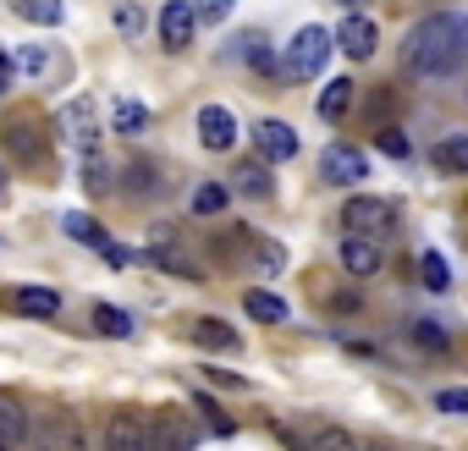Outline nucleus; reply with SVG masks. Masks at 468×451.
Here are the masks:
<instances>
[{
    "label": "nucleus",
    "instance_id": "nucleus-25",
    "mask_svg": "<svg viewBox=\"0 0 468 451\" xmlns=\"http://www.w3.org/2000/svg\"><path fill=\"white\" fill-rule=\"evenodd\" d=\"M238 193H249V198H271V171L265 165H238Z\"/></svg>",
    "mask_w": 468,
    "mask_h": 451
},
{
    "label": "nucleus",
    "instance_id": "nucleus-15",
    "mask_svg": "<svg viewBox=\"0 0 468 451\" xmlns=\"http://www.w3.org/2000/svg\"><path fill=\"white\" fill-rule=\"evenodd\" d=\"M198 138H204V149L226 154L231 143H238V116H231L226 105H204L198 110Z\"/></svg>",
    "mask_w": 468,
    "mask_h": 451
},
{
    "label": "nucleus",
    "instance_id": "nucleus-33",
    "mask_svg": "<svg viewBox=\"0 0 468 451\" xmlns=\"http://www.w3.org/2000/svg\"><path fill=\"white\" fill-rule=\"evenodd\" d=\"M314 451H369V446H358L347 429H320L314 435Z\"/></svg>",
    "mask_w": 468,
    "mask_h": 451
},
{
    "label": "nucleus",
    "instance_id": "nucleus-16",
    "mask_svg": "<svg viewBox=\"0 0 468 451\" xmlns=\"http://www.w3.org/2000/svg\"><path fill=\"white\" fill-rule=\"evenodd\" d=\"M61 127L72 132V143H78V154H83V160H94V154H100V132H94V105H89L83 94H78V100L67 105Z\"/></svg>",
    "mask_w": 468,
    "mask_h": 451
},
{
    "label": "nucleus",
    "instance_id": "nucleus-17",
    "mask_svg": "<svg viewBox=\"0 0 468 451\" xmlns=\"http://www.w3.org/2000/svg\"><path fill=\"white\" fill-rule=\"evenodd\" d=\"M231 56L249 61L254 72H282V61L271 56V39L265 34H238V39H231Z\"/></svg>",
    "mask_w": 468,
    "mask_h": 451
},
{
    "label": "nucleus",
    "instance_id": "nucleus-13",
    "mask_svg": "<svg viewBox=\"0 0 468 451\" xmlns=\"http://www.w3.org/2000/svg\"><path fill=\"white\" fill-rule=\"evenodd\" d=\"M254 149H260V160L265 165H282V160H292L298 154V132L287 127V121H254Z\"/></svg>",
    "mask_w": 468,
    "mask_h": 451
},
{
    "label": "nucleus",
    "instance_id": "nucleus-10",
    "mask_svg": "<svg viewBox=\"0 0 468 451\" xmlns=\"http://www.w3.org/2000/svg\"><path fill=\"white\" fill-rule=\"evenodd\" d=\"M320 176H325L331 187H353V182L369 176V160H364L353 143H331V149L320 154Z\"/></svg>",
    "mask_w": 468,
    "mask_h": 451
},
{
    "label": "nucleus",
    "instance_id": "nucleus-28",
    "mask_svg": "<svg viewBox=\"0 0 468 451\" xmlns=\"http://www.w3.org/2000/svg\"><path fill=\"white\" fill-rule=\"evenodd\" d=\"M408 336H413L424 352H446V347H452V336H446L435 320H413V325H408Z\"/></svg>",
    "mask_w": 468,
    "mask_h": 451
},
{
    "label": "nucleus",
    "instance_id": "nucleus-12",
    "mask_svg": "<svg viewBox=\"0 0 468 451\" xmlns=\"http://www.w3.org/2000/svg\"><path fill=\"white\" fill-rule=\"evenodd\" d=\"M28 435H34V424H28V402H23L17 391H0V451H23Z\"/></svg>",
    "mask_w": 468,
    "mask_h": 451
},
{
    "label": "nucleus",
    "instance_id": "nucleus-27",
    "mask_svg": "<svg viewBox=\"0 0 468 451\" xmlns=\"http://www.w3.org/2000/svg\"><path fill=\"white\" fill-rule=\"evenodd\" d=\"M375 149L391 154V160H408V154H413V138H408L402 127H375Z\"/></svg>",
    "mask_w": 468,
    "mask_h": 451
},
{
    "label": "nucleus",
    "instance_id": "nucleus-24",
    "mask_svg": "<svg viewBox=\"0 0 468 451\" xmlns=\"http://www.w3.org/2000/svg\"><path fill=\"white\" fill-rule=\"evenodd\" d=\"M23 23H39V28H56L61 23V0H12Z\"/></svg>",
    "mask_w": 468,
    "mask_h": 451
},
{
    "label": "nucleus",
    "instance_id": "nucleus-26",
    "mask_svg": "<svg viewBox=\"0 0 468 451\" xmlns=\"http://www.w3.org/2000/svg\"><path fill=\"white\" fill-rule=\"evenodd\" d=\"M61 226H67V237H78V243H94V248H105V243H111V237L100 232V220H94V215H67Z\"/></svg>",
    "mask_w": 468,
    "mask_h": 451
},
{
    "label": "nucleus",
    "instance_id": "nucleus-40",
    "mask_svg": "<svg viewBox=\"0 0 468 451\" xmlns=\"http://www.w3.org/2000/svg\"><path fill=\"white\" fill-rule=\"evenodd\" d=\"M116 23H122V34H138V28H144V17H138V6H122V12H116Z\"/></svg>",
    "mask_w": 468,
    "mask_h": 451
},
{
    "label": "nucleus",
    "instance_id": "nucleus-31",
    "mask_svg": "<svg viewBox=\"0 0 468 451\" xmlns=\"http://www.w3.org/2000/svg\"><path fill=\"white\" fill-rule=\"evenodd\" d=\"M391 110H397V94H391V89H369V105H364V116H369L375 127H391V121H386Z\"/></svg>",
    "mask_w": 468,
    "mask_h": 451
},
{
    "label": "nucleus",
    "instance_id": "nucleus-21",
    "mask_svg": "<svg viewBox=\"0 0 468 451\" xmlns=\"http://www.w3.org/2000/svg\"><path fill=\"white\" fill-rule=\"evenodd\" d=\"M243 309H249V314H254L260 325H282V320H287V303H282L276 292H260V287H254V292L243 298Z\"/></svg>",
    "mask_w": 468,
    "mask_h": 451
},
{
    "label": "nucleus",
    "instance_id": "nucleus-18",
    "mask_svg": "<svg viewBox=\"0 0 468 451\" xmlns=\"http://www.w3.org/2000/svg\"><path fill=\"white\" fill-rule=\"evenodd\" d=\"M187 336H193L198 347H209V352H238V330L220 325V320H193Z\"/></svg>",
    "mask_w": 468,
    "mask_h": 451
},
{
    "label": "nucleus",
    "instance_id": "nucleus-39",
    "mask_svg": "<svg viewBox=\"0 0 468 451\" xmlns=\"http://www.w3.org/2000/svg\"><path fill=\"white\" fill-rule=\"evenodd\" d=\"M127 176H133V193H154V165H144V160H138Z\"/></svg>",
    "mask_w": 468,
    "mask_h": 451
},
{
    "label": "nucleus",
    "instance_id": "nucleus-7",
    "mask_svg": "<svg viewBox=\"0 0 468 451\" xmlns=\"http://www.w3.org/2000/svg\"><path fill=\"white\" fill-rule=\"evenodd\" d=\"M144 446H149V413L116 407L105 418V451H144Z\"/></svg>",
    "mask_w": 468,
    "mask_h": 451
},
{
    "label": "nucleus",
    "instance_id": "nucleus-44",
    "mask_svg": "<svg viewBox=\"0 0 468 451\" xmlns=\"http://www.w3.org/2000/svg\"><path fill=\"white\" fill-rule=\"evenodd\" d=\"M369 451H397V446H369Z\"/></svg>",
    "mask_w": 468,
    "mask_h": 451
},
{
    "label": "nucleus",
    "instance_id": "nucleus-6",
    "mask_svg": "<svg viewBox=\"0 0 468 451\" xmlns=\"http://www.w3.org/2000/svg\"><path fill=\"white\" fill-rule=\"evenodd\" d=\"M193 446H198V435H193V424L176 407L149 413V446L144 451H193Z\"/></svg>",
    "mask_w": 468,
    "mask_h": 451
},
{
    "label": "nucleus",
    "instance_id": "nucleus-4",
    "mask_svg": "<svg viewBox=\"0 0 468 451\" xmlns=\"http://www.w3.org/2000/svg\"><path fill=\"white\" fill-rule=\"evenodd\" d=\"M331 45H336L331 28H320V23L298 28V39H292L287 56H282V78H287V83H309V78H320L325 61H331Z\"/></svg>",
    "mask_w": 468,
    "mask_h": 451
},
{
    "label": "nucleus",
    "instance_id": "nucleus-34",
    "mask_svg": "<svg viewBox=\"0 0 468 451\" xmlns=\"http://www.w3.org/2000/svg\"><path fill=\"white\" fill-rule=\"evenodd\" d=\"M435 407H441V413H463V418H468V385H441V391H435Z\"/></svg>",
    "mask_w": 468,
    "mask_h": 451
},
{
    "label": "nucleus",
    "instance_id": "nucleus-19",
    "mask_svg": "<svg viewBox=\"0 0 468 451\" xmlns=\"http://www.w3.org/2000/svg\"><path fill=\"white\" fill-rule=\"evenodd\" d=\"M353 94H358V89H353L347 78H331V83L320 89V116H325V121H342V116L353 110Z\"/></svg>",
    "mask_w": 468,
    "mask_h": 451
},
{
    "label": "nucleus",
    "instance_id": "nucleus-1",
    "mask_svg": "<svg viewBox=\"0 0 468 451\" xmlns=\"http://www.w3.org/2000/svg\"><path fill=\"white\" fill-rule=\"evenodd\" d=\"M468 61V17L463 12H435L402 39V67L413 78H446Z\"/></svg>",
    "mask_w": 468,
    "mask_h": 451
},
{
    "label": "nucleus",
    "instance_id": "nucleus-43",
    "mask_svg": "<svg viewBox=\"0 0 468 451\" xmlns=\"http://www.w3.org/2000/svg\"><path fill=\"white\" fill-rule=\"evenodd\" d=\"M0 198H6V171H0Z\"/></svg>",
    "mask_w": 468,
    "mask_h": 451
},
{
    "label": "nucleus",
    "instance_id": "nucleus-3",
    "mask_svg": "<svg viewBox=\"0 0 468 451\" xmlns=\"http://www.w3.org/2000/svg\"><path fill=\"white\" fill-rule=\"evenodd\" d=\"M28 451H89V435H83V418L61 402H45L39 418H34V435H28Z\"/></svg>",
    "mask_w": 468,
    "mask_h": 451
},
{
    "label": "nucleus",
    "instance_id": "nucleus-20",
    "mask_svg": "<svg viewBox=\"0 0 468 451\" xmlns=\"http://www.w3.org/2000/svg\"><path fill=\"white\" fill-rule=\"evenodd\" d=\"M435 165L452 171V176H468V132H446L435 143Z\"/></svg>",
    "mask_w": 468,
    "mask_h": 451
},
{
    "label": "nucleus",
    "instance_id": "nucleus-5",
    "mask_svg": "<svg viewBox=\"0 0 468 451\" xmlns=\"http://www.w3.org/2000/svg\"><path fill=\"white\" fill-rule=\"evenodd\" d=\"M342 226L353 237H386V232H397V204L391 198H375V193H358V198H347L342 204Z\"/></svg>",
    "mask_w": 468,
    "mask_h": 451
},
{
    "label": "nucleus",
    "instance_id": "nucleus-42",
    "mask_svg": "<svg viewBox=\"0 0 468 451\" xmlns=\"http://www.w3.org/2000/svg\"><path fill=\"white\" fill-rule=\"evenodd\" d=\"M342 6H347V12H364V6H369V0H342Z\"/></svg>",
    "mask_w": 468,
    "mask_h": 451
},
{
    "label": "nucleus",
    "instance_id": "nucleus-35",
    "mask_svg": "<svg viewBox=\"0 0 468 451\" xmlns=\"http://www.w3.org/2000/svg\"><path fill=\"white\" fill-rule=\"evenodd\" d=\"M254 254H260L265 276H282V270H287V248H282V243H254Z\"/></svg>",
    "mask_w": 468,
    "mask_h": 451
},
{
    "label": "nucleus",
    "instance_id": "nucleus-23",
    "mask_svg": "<svg viewBox=\"0 0 468 451\" xmlns=\"http://www.w3.org/2000/svg\"><path fill=\"white\" fill-rule=\"evenodd\" d=\"M94 330L100 336H133V314L116 303H94Z\"/></svg>",
    "mask_w": 468,
    "mask_h": 451
},
{
    "label": "nucleus",
    "instance_id": "nucleus-11",
    "mask_svg": "<svg viewBox=\"0 0 468 451\" xmlns=\"http://www.w3.org/2000/svg\"><path fill=\"white\" fill-rule=\"evenodd\" d=\"M375 45H380V28H375L364 12H347V17L336 23V50H342V56L369 61V56H375Z\"/></svg>",
    "mask_w": 468,
    "mask_h": 451
},
{
    "label": "nucleus",
    "instance_id": "nucleus-29",
    "mask_svg": "<svg viewBox=\"0 0 468 451\" xmlns=\"http://www.w3.org/2000/svg\"><path fill=\"white\" fill-rule=\"evenodd\" d=\"M12 67H17V72H28V78H50V56H45V45L17 50V56H12Z\"/></svg>",
    "mask_w": 468,
    "mask_h": 451
},
{
    "label": "nucleus",
    "instance_id": "nucleus-2",
    "mask_svg": "<svg viewBox=\"0 0 468 451\" xmlns=\"http://www.w3.org/2000/svg\"><path fill=\"white\" fill-rule=\"evenodd\" d=\"M0 143H6V154L28 171H45L50 165V138H45V116L34 105L23 110H6L0 116Z\"/></svg>",
    "mask_w": 468,
    "mask_h": 451
},
{
    "label": "nucleus",
    "instance_id": "nucleus-37",
    "mask_svg": "<svg viewBox=\"0 0 468 451\" xmlns=\"http://www.w3.org/2000/svg\"><path fill=\"white\" fill-rule=\"evenodd\" d=\"M325 309H331V314H364V298H358V292H331Z\"/></svg>",
    "mask_w": 468,
    "mask_h": 451
},
{
    "label": "nucleus",
    "instance_id": "nucleus-41",
    "mask_svg": "<svg viewBox=\"0 0 468 451\" xmlns=\"http://www.w3.org/2000/svg\"><path fill=\"white\" fill-rule=\"evenodd\" d=\"M12 72H17V67H12V56H6V50H0V94H6V83H12Z\"/></svg>",
    "mask_w": 468,
    "mask_h": 451
},
{
    "label": "nucleus",
    "instance_id": "nucleus-9",
    "mask_svg": "<svg viewBox=\"0 0 468 451\" xmlns=\"http://www.w3.org/2000/svg\"><path fill=\"white\" fill-rule=\"evenodd\" d=\"M0 309L23 314V320H56L61 314V298L50 287H6V292H0Z\"/></svg>",
    "mask_w": 468,
    "mask_h": 451
},
{
    "label": "nucleus",
    "instance_id": "nucleus-30",
    "mask_svg": "<svg viewBox=\"0 0 468 451\" xmlns=\"http://www.w3.org/2000/svg\"><path fill=\"white\" fill-rule=\"evenodd\" d=\"M220 209H226V187H220V182L193 187V215H220Z\"/></svg>",
    "mask_w": 468,
    "mask_h": 451
},
{
    "label": "nucleus",
    "instance_id": "nucleus-36",
    "mask_svg": "<svg viewBox=\"0 0 468 451\" xmlns=\"http://www.w3.org/2000/svg\"><path fill=\"white\" fill-rule=\"evenodd\" d=\"M198 413H204V424H209L215 435H231V429H238V424H231V418H226V413H220L209 396H198Z\"/></svg>",
    "mask_w": 468,
    "mask_h": 451
},
{
    "label": "nucleus",
    "instance_id": "nucleus-22",
    "mask_svg": "<svg viewBox=\"0 0 468 451\" xmlns=\"http://www.w3.org/2000/svg\"><path fill=\"white\" fill-rule=\"evenodd\" d=\"M419 281H424L430 292H446V287H452V265H446L435 248H424V254H419Z\"/></svg>",
    "mask_w": 468,
    "mask_h": 451
},
{
    "label": "nucleus",
    "instance_id": "nucleus-32",
    "mask_svg": "<svg viewBox=\"0 0 468 451\" xmlns=\"http://www.w3.org/2000/svg\"><path fill=\"white\" fill-rule=\"evenodd\" d=\"M111 121H116V132H138V127H144V121H149V110H144V105H138V100H122V105H116V116H111Z\"/></svg>",
    "mask_w": 468,
    "mask_h": 451
},
{
    "label": "nucleus",
    "instance_id": "nucleus-38",
    "mask_svg": "<svg viewBox=\"0 0 468 451\" xmlns=\"http://www.w3.org/2000/svg\"><path fill=\"white\" fill-rule=\"evenodd\" d=\"M193 6H198V17H204V23H220L231 6H238V0H193Z\"/></svg>",
    "mask_w": 468,
    "mask_h": 451
},
{
    "label": "nucleus",
    "instance_id": "nucleus-8",
    "mask_svg": "<svg viewBox=\"0 0 468 451\" xmlns=\"http://www.w3.org/2000/svg\"><path fill=\"white\" fill-rule=\"evenodd\" d=\"M198 34V6L193 0H165L160 6V45L165 50H187Z\"/></svg>",
    "mask_w": 468,
    "mask_h": 451
},
{
    "label": "nucleus",
    "instance_id": "nucleus-14",
    "mask_svg": "<svg viewBox=\"0 0 468 451\" xmlns=\"http://www.w3.org/2000/svg\"><path fill=\"white\" fill-rule=\"evenodd\" d=\"M380 265H386V259H380V243H375V237H353V232L342 237V270H347L353 281L380 276Z\"/></svg>",
    "mask_w": 468,
    "mask_h": 451
}]
</instances>
